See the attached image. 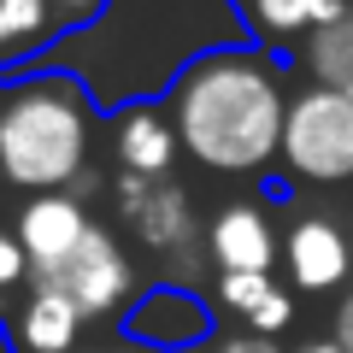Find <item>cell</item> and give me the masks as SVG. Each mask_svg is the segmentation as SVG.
<instances>
[{
  "label": "cell",
  "mask_w": 353,
  "mask_h": 353,
  "mask_svg": "<svg viewBox=\"0 0 353 353\" xmlns=\"http://www.w3.org/2000/svg\"><path fill=\"white\" fill-rule=\"evenodd\" d=\"M283 101L277 65L259 48H218L201 53L171 88L176 141L212 171H259L283 153Z\"/></svg>",
  "instance_id": "6da1fadb"
},
{
  "label": "cell",
  "mask_w": 353,
  "mask_h": 353,
  "mask_svg": "<svg viewBox=\"0 0 353 353\" xmlns=\"http://www.w3.org/2000/svg\"><path fill=\"white\" fill-rule=\"evenodd\" d=\"M88 94L71 77H30L0 101V176L53 194L88 159Z\"/></svg>",
  "instance_id": "7a4b0ae2"
},
{
  "label": "cell",
  "mask_w": 353,
  "mask_h": 353,
  "mask_svg": "<svg viewBox=\"0 0 353 353\" xmlns=\"http://www.w3.org/2000/svg\"><path fill=\"white\" fill-rule=\"evenodd\" d=\"M283 165L306 183H347L353 176V101L330 88H301L283 118Z\"/></svg>",
  "instance_id": "3957f363"
},
{
  "label": "cell",
  "mask_w": 353,
  "mask_h": 353,
  "mask_svg": "<svg viewBox=\"0 0 353 353\" xmlns=\"http://www.w3.org/2000/svg\"><path fill=\"white\" fill-rule=\"evenodd\" d=\"M124 336L136 341V347H159V353H189L201 347L206 336H212V312H206L201 294L189 289H148L136 306H130L124 318Z\"/></svg>",
  "instance_id": "277c9868"
},
{
  "label": "cell",
  "mask_w": 353,
  "mask_h": 353,
  "mask_svg": "<svg viewBox=\"0 0 353 353\" xmlns=\"http://www.w3.org/2000/svg\"><path fill=\"white\" fill-rule=\"evenodd\" d=\"M88 236H94V224H88V212L71 201V194H36V201L18 212V241H24L36 277L65 271V265L83 253Z\"/></svg>",
  "instance_id": "5b68a950"
},
{
  "label": "cell",
  "mask_w": 353,
  "mask_h": 353,
  "mask_svg": "<svg viewBox=\"0 0 353 353\" xmlns=\"http://www.w3.org/2000/svg\"><path fill=\"white\" fill-rule=\"evenodd\" d=\"M36 283H53V289H59L83 318H94V312H112V306L130 294V283H136V277H130V259L112 248V236H106V230H94V236L83 241V253H77L65 271L36 277Z\"/></svg>",
  "instance_id": "8992f818"
},
{
  "label": "cell",
  "mask_w": 353,
  "mask_h": 353,
  "mask_svg": "<svg viewBox=\"0 0 353 353\" xmlns=\"http://www.w3.org/2000/svg\"><path fill=\"white\" fill-rule=\"evenodd\" d=\"M83 312L53 283H30V294L12 306V347L18 353H71Z\"/></svg>",
  "instance_id": "52a82bcc"
},
{
  "label": "cell",
  "mask_w": 353,
  "mask_h": 353,
  "mask_svg": "<svg viewBox=\"0 0 353 353\" xmlns=\"http://www.w3.org/2000/svg\"><path fill=\"white\" fill-rule=\"evenodd\" d=\"M112 148L124 159V176H141V183H159L176 159V124L159 106H130L112 130Z\"/></svg>",
  "instance_id": "ba28073f"
},
{
  "label": "cell",
  "mask_w": 353,
  "mask_h": 353,
  "mask_svg": "<svg viewBox=\"0 0 353 353\" xmlns=\"http://www.w3.org/2000/svg\"><path fill=\"white\" fill-rule=\"evenodd\" d=\"M283 253H289V271L301 289H336L341 277H347V236H341V224H330V218L306 212L301 224L289 230V241H283Z\"/></svg>",
  "instance_id": "9c48e42d"
},
{
  "label": "cell",
  "mask_w": 353,
  "mask_h": 353,
  "mask_svg": "<svg viewBox=\"0 0 353 353\" xmlns=\"http://www.w3.org/2000/svg\"><path fill=\"white\" fill-rule=\"evenodd\" d=\"M118 194H124V206H130V218H136L141 241H153V248H176V241H189V194H183V189L124 176Z\"/></svg>",
  "instance_id": "30bf717a"
},
{
  "label": "cell",
  "mask_w": 353,
  "mask_h": 353,
  "mask_svg": "<svg viewBox=\"0 0 353 353\" xmlns=\"http://www.w3.org/2000/svg\"><path fill=\"white\" fill-rule=\"evenodd\" d=\"M212 259L224 271H271L277 265V236L253 206H230L212 218Z\"/></svg>",
  "instance_id": "8fae6325"
},
{
  "label": "cell",
  "mask_w": 353,
  "mask_h": 353,
  "mask_svg": "<svg viewBox=\"0 0 353 353\" xmlns=\"http://www.w3.org/2000/svg\"><path fill=\"white\" fill-rule=\"evenodd\" d=\"M347 6L353 0H241L248 24L259 30L265 41H306V36H318L330 18H341Z\"/></svg>",
  "instance_id": "7c38bea8"
},
{
  "label": "cell",
  "mask_w": 353,
  "mask_h": 353,
  "mask_svg": "<svg viewBox=\"0 0 353 353\" xmlns=\"http://www.w3.org/2000/svg\"><path fill=\"white\" fill-rule=\"evenodd\" d=\"M218 301H224L236 318H248L253 330H283L294 318V301L271 283V271H224Z\"/></svg>",
  "instance_id": "4fadbf2b"
},
{
  "label": "cell",
  "mask_w": 353,
  "mask_h": 353,
  "mask_svg": "<svg viewBox=\"0 0 353 353\" xmlns=\"http://www.w3.org/2000/svg\"><path fill=\"white\" fill-rule=\"evenodd\" d=\"M306 71L318 88L353 101V6L341 18H330L318 36H306Z\"/></svg>",
  "instance_id": "5bb4252c"
},
{
  "label": "cell",
  "mask_w": 353,
  "mask_h": 353,
  "mask_svg": "<svg viewBox=\"0 0 353 353\" xmlns=\"http://www.w3.org/2000/svg\"><path fill=\"white\" fill-rule=\"evenodd\" d=\"M53 36H59V24H53L48 0H0V65L30 59Z\"/></svg>",
  "instance_id": "9a60e30c"
},
{
  "label": "cell",
  "mask_w": 353,
  "mask_h": 353,
  "mask_svg": "<svg viewBox=\"0 0 353 353\" xmlns=\"http://www.w3.org/2000/svg\"><path fill=\"white\" fill-rule=\"evenodd\" d=\"M30 283H36V271H30V253H24V241H18V224L0 218V312H12L30 294Z\"/></svg>",
  "instance_id": "2e32d148"
},
{
  "label": "cell",
  "mask_w": 353,
  "mask_h": 353,
  "mask_svg": "<svg viewBox=\"0 0 353 353\" xmlns=\"http://www.w3.org/2000/svg\"><path fill=\"white\" fill-rule=\"evenodd\" d=\"M48 6H53V24H59V30H83V24L101 18L106 0H48Z\"/></svg>",
  "instance_id": "e0dca14e"
},
{
  "label": "cell",
  "mask_w": 353,
  "mask_h": 353,
  "mask_svg": "<svg viewBox=\"0 0 353 353\" xmlns=\"http://www.w3.org/2000/svg\"><path fill=\"white\" fill-rule=\"evenodd\" d=\"M336 347H347V353H353V294L336 306Z\"/></svg>",
  "instance_id": "ac0fdd59"
},
{
  "label": "cell",
  "mask_w": 353,
  "mask_h": 353,
  "mask_svg": "<svg viewBox=\"0 0 353 353\" xmlns=\"http://www.w3.org/2000/svg\"><path fill=\"white\" fill-rule=\"evenodd\" d=\"M218 353H277L271 341H259V336H241V341H224Z\"/></svg>",
  "instance_id": "d6986e66"
},
{
  "label": "cell",
  "mask_w": 353,
  "mask_h": 353,
  "mask_svg": "<svg viewBox=\"0 0 353 353\" xmlns=\"http://www.w3.org/2000/svg\"><path fill=\"white\" fill-rule=\"evenodd\" d=\"M301 353H347V347H336V341H312V347H301Z\"/></svg>",
  "instance_id": "ffe728a7"
},
{
  "label": "cell",
  "mask_w": 353,
  "mask_h": 353,
  "mask_svg": "<svg viewBox=\"0 0 353 353\" xmlns=\"http://www.w3.org/2000/svg\"><path fill=\"white\" fill-rule=\"evenodd\" d=\"M83 353H141V347H83Z\"/></svg>",
  "instance_id": "44dd1931"
}]
</instances>
